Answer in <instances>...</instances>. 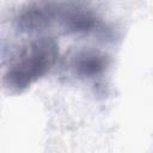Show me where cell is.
I'll list each match as a JSON object with an SVG mask.
<instances>
[{
	"label": "cell",
	"instance_id": "6da1fadb",
	"mask_svg": "<svg viewBox=\"0 0 153 153\" xmlns=\"http://www.w3.org/2000/svg\"><path fill=\"white\" fill-rule=\"evenodd\" d=\"M59 42L54 37H39L25 48L8 66L4 74L5 87L13 93H22L42 79L59 59Z\"/></svg>",
	"mask_w": 153,
	"mask_h": 153
},
{
	"label": "cell",
	"instance_id": "7a4b0ae2",
	"mask_svg": "<svg viewBox=\"0 0 153 153\" xmlns=\"http://www.w3.org/2000/svg\"><path fill=\"white\" fill-rule=\"evenodd\" d=\"M65 2L57 0H36L25 5L16 16L14 25L24 33L43 31L60 22Z\"/></svg>",
	"mask_w": 153,
	"mask_h": 153
},
{
	"label": "cell",
	"instance_id": "3957f363",
	"mask_svg": "<svg viewBox=\"0 0 153 153\" xmlns=\"http://www.w3.org/2000/svg\"><path fill=\"white\" fill-rule=\"evenodd\" d=\"M59 23L66 33H87L98 26L99 19L90 8L78 2H65Z\"/></svg>",
	"mask_w": 153,
	"mask_h": 153
},
{
	"label": "cell",
	"instance_id": "277c9868",
	"mask_svg": "<svg viewBox=\"0 0 153 153\" xmlns=\"http://www.w3.org/2000/svg\"><path fill=\"white\" fill-rule=\"evenodd\" d=\"M108 56L98 50L87 49L79 51L73 61L72 68L79 78H94L102 74L108 67Z\"/></svg>",
	"mask_w": 153,
	"mask_h": 153
}]
</instances>
